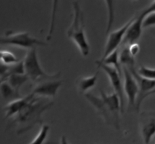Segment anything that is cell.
I'll return each mask as SVG.
<instances>
[{
	"label": "cell",
	"instance_id": "4",
	"mask_svg": "<svg viewBox=\"0 0 155 144\" xmlns=\"http://www.w3.org/2000/svg\"><path fill=\"white\" fill-rule=\"evenodd\" d=\"M23 61L25 75L31 81L37 82L48 78H58L60 76V72L54 75H48L45 73L39 64L36 48H32L27 51Z\"/></svg>",
	"mask_w": 155,
	"mask_h": 144
},
{
	"label": "cell",
	"instance_id": "24",
	"mask_svg": "<svg viewBox=\"0 0 155 144\" xmlns=\"http://www.w3.org/2000/svg\"><path fill=\"white\" fill-rule=\"evenodd\" d=\"M128 48H129V51H130V54H131L132 55H133V57H135L136 55H137L138 54H139V49H140V47H139V44L136 42V43H134V44H132V45H130V46L128 47Z\"/></svg>",
	"mask_w": 155,
	"mask_h": 144
},
{
	"label": "cell",
	"instance_id": "26",
	"mask_svg": "<svg viewBox=\"0 0 155 144\" xmlns=\"http://www.w3.org/2000/svg\"><path fill=\"white\" fill-rule=\"evenodd\" d=\"M61 144H68V141H67L66 138H65L64 137H62V139H61Z\"/></svg>",
	"mask_w": 155,
	"mask_h": 144
},
{
	"label": "cell",
	"instance_id": "1",
	"mask_svg": "<svg viewBox=\"0 0 155 144\" xmlns=\"http://www.w3.org/2000/svg\"><path fill=\"white\" fill-rule=\"evenodd\" d=\"M100 97H96L88 92L84 96L101 115L107 125L118 129L120 128V112L121 111L119 98L114 92L111 94H107L102 89H100Z\"/></svg>",
	"mask_w": 155,
	"mask_h": 144
},
{
	"label": "cell",
	"instance_id": "11",
	"mask_svg": "<svg viewBox=\"0 0 155 144\" xmlns=\"http://www.w3.org/2000/svg\"><path fill=\"white\" fill-rule=\"evenodd\" d=\"M34 96L35 95L31 93L27 96L24 97V98H21L20 99L16 100V101H12V102L8 103V104L5 107L6 119L16 116Z\"/></svg>",
	"mask_w": 155,
	"mask_h": 144
},
{
	"label": "cell",
	"instance_id": "8",
	"mask_svg": "<svg viewBox=\"0 0 155 144\" xmlns=\"http://www.w3.org/2000/svg\"><path fill=\"white\" fill-rule=\"evenodd\" d=\"M124 74V91L128 101V108H136V101L139 93V88L137 81L133 74L125 66H123Z\"/></svg>",
	"mask_w": 155,
	"mask_h": 144
},
{
	"label": "cell",
	"instance_id": "12",
	"mask_svg": "<svg viewBox=\"0 0 155 144\" xmlns=\"http://www.w3.org/2000/svg\"><path fill=\"white\" fill-rule=\"evenodd\" d=\"M141 134L145 144H150L155 136V118L147 116L141 125Z\"/></svg>",
	"mask_w": 155,
	"mask_h": 144
},
{
	"label": "cell",
	"instance_id": "3",
	"mask_svg": "<svg viewBox=\"0 0 155 144\" xmlns=\"http://www.w3.org/2000/svg\"><path fill=\"white\" fill-rule=\"evenodd\" d=\"M74 18L67 34L80 50L82 55L86 57L89 54L90 46L89 45L84 30V14L78 2H73Z\"/></svg>",
	"mask_w": 155,
	"mask_h": 144
},
{
	"label": "cell",
	"instance_id": "16",
	"mask_svg": "<svg viewBox=\"0 0 155 144\" xmlns=\"http://www.w3.org/2000/svg\"><path fill=\"white\" fill-rule=\"evenodd\" d=\"M28 77L25 74H15V75H11L6 78L5 81L18 92H19L20 88L21 86L28 80ZM5 82V81H4Z\"/></svg>",
	"mask_w": 155,
	"mask_h": 144
},
{
	"label": "cell",
	"instance_id": "7",
	"mask_svg": "<svg viewBox=\"0 0 155 144\" xmlns=\"http://www.w3.org/2000/svg\"><path fill=\"white\" fill-rule=\"evenodd\" d=\"M96 65L98 66V68H101L107 74L112 88L114 90V93L117 95L120 101L121 112L123 113L124 111V105H125V98H124L125 94H124V83L122 82L121 75L115 68L112 66H107L104 63H98Z\"/></svg>",
	"mask_w": 155,
	"mask_h": 144
},
{
	"label": "cell",
	"instance_id": "6",
	"mask_svg": "<svg viewBox=\"0 0 155 144\" xmlns=\"http://www.w3.org/2000/svg\"><path fill=\"white\" fill-rule=\"evenodd\" d=\"M134 19L135 17H133V18H131L128 22L126 23L122 27L114 30V31L111 32V33L107 36V42H106L105 48H104V54H103L101 58L99 59L98 60H97V61H103V60H104L107 56L110 55L111 53H113L114 51L118 50V48H119L120 45L123 43V41H124V37H125L126 33H127L129 27H130V26L132 24L133 21H134Z\"/></svg>",
	"mask_w": 155,
	"mask_h": 144
},
{
	"label": "cell",
	"instance_id": "20",
	"mask_svg": "<svg viewBox=\"0 0 155 144\" xmlns=\"http://www.w3.org/2000/svg\"><path fill=\"white\" fill-rule=\"evenodd\" d=\"M136 71H137V73L142 78L155 81V69L154 68L141 66Z\"/></svg>",
	"mask_w": 155,
	"mask_h": 144
},
{
	"label": "cell",
	"instance_id": "18",
	"mask_svg": "<svg viewBox=\"0 0 155 144\" xmlns=\"http://www.w3.org/2000/svg\"><path fill=\"white\" fill-rule=\"evenodd\" d=\"M0 62L7 66H12L19 62L13 53L8 51H0Z\"/></svg>",
	"mask_w": 155,
	"mask_h": 144
},
{
	"label": "cell",
	"instance_id": "5",
	"mask_svg": "<svg viewBox=\"0 0 155 144\" xmlns=\"http://www.w3.org/2000/svg\"><path fill=\"white\" fill-rule=\"evenodd\" d=\"M0 45H14L30 50L36 48V46H46L47 44L36 38L32 37L27 32H9L4 37H0Z\"/></svg>",
	"mask_w": 155,
	"mask_h": 144
},
{
	"label": "cell",
	"instance_id": "27",
	"mask_svg": "<svg viewBox=\"0 0 155 144\" xmlns=\"http://www.w3.org/2000/svg\"><path fill=\"white\" fill-rule=\"evenodd\" d=\"M153 94H155V88L154 89V90H152V91H151V92H149V93H148V94H147L146 98H148V97L151 96V95H153Z\"/></svg>",
	"mask_w": 155,
	"mask_h": 144
},
{
	"label": "cell",
	"instance_id": "25",
	"mask_svg": "<svg viewBox=\"0 0 155 144\" xmlns=\"http://www.w3.org/2000/svg\"><path fill=\"white\" fill-rule=\"evenodd\" d=\"M142 12L145 14V16L148 15L149 14L153 13V12H155V1H153L148 8H146L142 11Z\"/></svg>",
	"mask_w": 155,
	"mask_h": 144
},
{
	"label": "cell",
	"instance_id": "23",
	"mask_svg": "<svg viewBox=\"0 0 155 144\" xmlns=\"http://www.w3.org/2000/svg\"><path fill=\"white\" fill-rule=\"evenodd\" d=\"M9 66L4 64L2 62H0V82H3L5 78L6 75L8 73V71Z\"/></svg>",
	"mask_w": 155,
	"mask_h": 144
},
{
	"label": "cell",
	"instance_id": "14",
	"mask_svg": "<svg viewBox=\"0 0 155 144\" xmlns=\"http://www.w3.org/2000/svg\"><path fill=\"white\" fill-rule=\"evenodd\" d=\"M95 63H96V64H98V63H104V64L107 65V66H112V67L115 68V69L118 71V72L122 75L123 66L122 65H121L120 62V54L118 53V50H117V51L111 53V54L109 56H107L103 61H95Z\"/></svg>",
	"mask_w": 155,
	"mask_h": 144
},
{
	"label": "cell",
	"instance_id": "17",
	"mask_svg": "<svg viewBox=\"0 0 155 144\" xmlns=\"http://www.w3.org/2000/svg\"><path fill=\"white\" fill-rule=\"evenodd\" d=\"M135 57L130 54L129 48L125 47L120 54V62L122 66H125L128 69L135 67Z\"/></svg>",
	"mask_w": 155,
	"mask_h": 144
},
{
	"label": "cell",
	"instance_id": "2",
	"mask_svg": "<svg viewBox=\"0 0 155 144\" xmlns=\"http://www.w3.org/2000/svg\"><path fill=\"white\" fill-rule=\"evenodd\" d=\"M53 105L51 101H42L34 96L30 102L15 116V122L22 126L19 133H25L36 124H42V115L45 110L51 108Z\"/></svg>",
	"mask_w": 155,
	"mask_h": 144
},
{
	"label": "cell",
	"instance_id": "22",
	"mask_svg": "<svg viewBox=\"0 0 155 144\" xmlns=\"http://www.w3.org/2000/svg\"><path fill=\"white\" fill-rule=\"evenodd\" d=\"M151 27H155V12L147 15L143 21V29Z\"/></svg>",
	"mask_w": 155,
	"mask_h": 144
},
{
	"label": "cell",
	"instance_id": "13",
	"mask_svg": "<svg viewBox=\"0 0 155 144\" xmlns=\"http://www.w3.org/2000/svg\"><path fill=\"white\" fill-rule=\"evenodd\" d=\"M0 96L8 103L23 98L6 81L0 82Z\"/></svg>",
	"mask_w": 155,
	"mask_h": 144
},
{
	"label": "cell",
	"instance_id": "19",
	"mask_svg": "<svg viewBox=\"0 0 155 144\" xmlns=\"http://www.w3.org/2000/svg\"><path fill=\"white\" fill-rule=\"evenodd\" d=\"M49 127L48 125H42L37 135L29 144H43L48 134Z\"/></svg>",
	"mask_w": 155,
	"mask_h": 144
},
{
	"label": "cell",
	"instance_id": "21",
	"mask_svg": "<svg viewBox=\"0 0 155 144\" xmlns=\"http://www.w3.org/2000/svg\"><path fill=\"white\" fill-rule=\"evenodd\" d=\"M107 3V6L108 8V13H109V18H108V24H107V32H109L110 28L112 26V23L114 22V7L112 5V4L114 3V2L112 1H106Z\"/></svg>",
	"mask_w": 155,
	"mask_h": 144
},
{
	"label": "cell",
	"instance_id": "15",
	"mask_svg": "<svg viewBox=\"0 0 155 144\" xmlns=\"http://www.w3.org/2000/svg\"><path fill=\"white\" fill-rule=\"evenodd\" d=\"M98 75V72H97V73L92 75V76L83 77V78H80L78 80V82H77V88H78L79 91L81 93L86 94V92L88 91L89 89L92 88L96 84Z\"/></svg>",
	"mask_w": 155,
	"mask_h": 144
},
{
	"label": "cell",
	"instance_id": "9",
	"mask_svg": "<svg viewBox=\"0 0 155 144\" xmlns=\"http://www.w3.org/2000/svg\"><path fill=\"white\" fill-rule=\"evenodd\" d=\"M56 78H48L39 82L34 88L33 89L32 94L35 96L41 97H51L56 96L59 88L61 86L62 81H57Z\"/></svg>",
	"mask_w": 155,
	"mask_h": 144
},
{
	"label": "cell",
	"instance_id": "10",
	"mask_svg": "<svg viewBox=\"0 0 155 144\" xmlns=\"http://www.w3.org/2000/svg\"><path fill=\"white\" fill-rule=\"evenodd\" d=\"M145 14L143 12H141L138 17H135L134 21L129 27L126 36L123 41L124 45H130L132 44L136 43L138 39L140 38L143 29V21L145 18Z\"/></svg>",
	"mask_w": 155,
	"mask_h": 144
}]
</instances>
